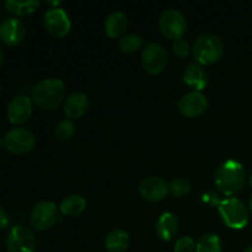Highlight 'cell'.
Segmentation results:
<instances>
[{
  "label": "cell",
  "instance_id": "7a4b0ae2",
  "mask_svg": "<svg viewBox=\"0 0 252 252\" xmlns=\"http://www.w3.org/2000/svg\"><path fill=\"white\" fill-rule=\"evenodd\" d=\"M65 86L59 79L49 78L39 81L32 91L34 103L46 111L56 110L64 100Z\"/></svg>",
  "mask_w": 252,
  "mask_h": 252
},
{
  "label": "cell",
  "instance_id": "4fadbf2b",
  "mask_svg": "<svg viewBox=\"0 0 252 252\" xmlns=\"http://www.w3.org/2000/svg\"><path fill=\"white\" fill-rule=\"evenodd\" d=\"M26 34L24 24L16 17H10L0 24V39L6 46L15 47L21 43Z\"/></svg>",
  "mask_w": 252,
  "mask_h": 252
},
{
  "label": "cell",
  "instance_id": "cb8c5ba5",
  "mask_svg": "<svg viewBox=\"0 0 252 252\" xmlns=\"http://www.w3.org/2000/svg\"><path fill=\"white\" fill-rule=\"evenodd\" d=\"M74 133H75V126L70 120L61 121L54 128V135L59 140H69Z\"/></svg>",
  "mask_w": 252,
  "mask_h": 252
},
{
  "label": "cell",
  "instance_id": "3957f363",
  "mask_svg": "<svg viewBox=\"0 0 252 252\" xmlns=\"http://www.w3.org/2000/svg\"><path fill=\"white\" fill-rule=\"evenodd\" d=\"M224 46L214 33H203L196 39L192 48L193 59L201 65H211L223 57Z\"/></svg>",
  "mask_w": 252,
  "mask_h": 252
},
{
  "label": "cell",
  "instance_id": "e575fe53",
  "mask_svg": "<svg viewBox=\"0 0 252 252\" xmlns=\"http://www.w3.org/2000/svg\"><path fill=\"white\" fill-rule=\"evenodd\" d=\"M0 93H1V85H0Z\"/></svg>",
  "mask_w": 252,
  "mask_h": 252
},
{
  "label": "cell",
  "instance_id": "ac0fdd59",
  "mask_svg": "<svg viewBox=\"0 0 252 252\" xmlns=\"http://www.w3.org/2000/svg\"><path fill=\"white\" fill-rule=\"evenodd\" d=\"M128 29V19L123 12L113 11L105 21V31L110 38H118L126 33Z\"/></svg>",
  "mask_w": 252,
  "mask_h": 252
},
{
  "label": "cell",
  "instance_id": "44dd1931",
  "mask_svg": "<svg viewBox=\"0 0 252 252\" xmlns=\"http://www.w3.org/2000/svg\"><path fill=\"white\" fill-rule=\"evenodd\" d=\"M39 6V1L37 0H26V1H17V0H6L5 1V9L7 12L14 16H29L36 11Z\"/></svg>",
  "mask_w": 252,
  "mask_h": 252
},
{
  "label": "cell",
  "instance_id": "277c9868",
  "mask_svg": "<svg viewBox=\"0 0 252 252\" xmlns=\"http://www.w3.org/2000/svg\"><path fill=\"white\" fill-rule=\"evenodd\" d=\"M219 214L230 229L240 230L244 229L249 223V211L245 204L240 199L231 197L220 202L219 204Z\"/></svg>",
  "mask_w": 252,
  "mask_h": 252
},
{
  "label": "cell",
  "instance_id": "9a60e30c",
  "mask_svg": "<svg viewBox=\"0 0 252 252\" xmlns=\"http://www.w3.org/2000/svg\"><path fill=\"white\" fill-rule=\"evenodd\" d=\"M64 113L68 118L83 117L89 108V98L84 93H74L64 101Z\"/></svg>",
  "mask_w": 252,
  "mask_h": 252
},
{
  "label": "cell",
  "instance_id": "52a82bcc",
  "mask_svg": "<svg viewBox=\"0 0 252 252\" xmlns=\"http://www.w3.org/2000/svg\"><path fill=\"white\" fill-rule=\"evenodd\" d=\"M58 207L51 201H41L31 212V225L39 231L52 228L58 220Z\"/></svg>",
  "mask_w": 252,
  "mask_h": 252
},
{
  "label": "cell",
  "instance_id": "d6a6232c",
  "mask_svg": "<svg viewBox=\"0 0 252 252\" xmlns=\"http://www.w3.org/2000/svg\"><path fill=\"white\" fill-rule=\"evenodd\" d=\"M249 182H250V185H251V187H252V172H251L250 177H249Z\"/></svg>",
  "mask_w": 252,
  "mask_h": 252
},
{
  "label": "cell",
  "instance_id": "1f68e13d",
  "mask_svg": "<svg viewBox=\"0 0 252 252\" xmlns=\"http://www.w3.org/2000/svg\"><path fill=\"white\" fill-rule=\"evenodd\" d=\"M249 207H250V211H251V213H252V197L250 198V203H249Z\"/></svg>",
  "mask_w": 252,
  "mask_h": 252
},
{
  "label": "cell",
  "instance_id": "d4e9b609",
  "mask_svg": "<svg viewBox=\"0 0 252 252\" xmlns=\"http://www.w3.org/2000/svg\"><path fill=\"white\" fill-rule=\"evenodd\" d=\"M169 191L174 194L175 197H182L189 196V193L191 192V185L187 180L185 179H175L172 180L171 184L169 185Z\"/></svg>",
  "mask_w": 252,
  "mask_h": 252
},
{
  "label": "cell",
  "instance_id": "2e32d148",
  "mask_svg": "<svg viewBox=\"0 0 252 252\" xmlns=\"http://www.w3.org/2000/svg\"><path fill=\"white\" fill-rule=\"evenodd\" d=\"M184 81L194 91L201 93L208 85V75L199 64H189L185 70Z\"/></svg>",
  "mask_w": 252,
  "mask_h": 252
},
{
  "label": "cell",
  "instance_id": "7c38bea8",
  "mask_svg": "<svg viewBox=\"0 0 252 252\" xmlns=\"http://www.w3.org/2000/svg\"><path fill=\"white\" fill-rule=\"evenodd\" d=\"M177 107H179L180 113L185 117H198V116L203 115L207 108H208V100L202 93L193 91V93L185 95L179 101Z\"/></svg>",
  "mask_w": 252,
  "mask_h": 252
},
{
  "label": "cell",
  "instance_id": "30bf717a",
  "mask_svg": "<svg viewBox=\"0 0 252 252\" xmlns=\"http://www.w3.org/2000/svg\"><path fill=\"white\" fill-rule=\"evenodd\" d=\"M44 27L54 37H65L71 29V22L66 12L61 7L49 9L44 14Z\"/></svg>",
  "mask_w": 252,
  "mask_h": 252
},
{
  "label": "cell",
  "instance_id": "ffe728a7",
  "mask_svg": "<svg viewBox=\"0 0 252 252\" xmlns=\"http://www.w3.org/2000/svg\"><path fill=\"white\" fill-rule=\"evenodd\" d=\"M86 206H88V203H86V199L83 196H80V194H70V196L65 197L62 201L59 208H61V212L64 216L76 217L85 211Z\"/></svg>",
  "mask_w": 252,
  "mask_h": 252
},
{
  "label": "cell",
  "instance_id": "4316f807",
  "mask_svg": "<svg viewBox=\"0 0 252 252\" xmlns=\"http://www.w3.org/2000/svg\"><path fill=\"white\" fill-rule=\"evenodd\" d=\"M172 51H174L175 56L179 57V58H186L189 54L191 48H189V43L181 38L174 42V44H172Z\"/></svg>",
  "mask_w": 252,
  "mask_h": 252
},
{
  "label": "cell",
  "instance_id": "f1b7e54d",
  "mask_svg": "<svg viewBox=\"0 0 252 252\" xmlns=\"http://www.w3.org/2000/svg\"><path fill=\"white\" fill-rule=\"evenodd\" d=\"M2 62H4V53H2V49L0 48V66H1Z\"/></svg>",
  "mask_w": 252,
  "mask_h": 252
},
{
  "label": "cell",
  "instance_id": "6da1fadb",
  "mask_svg": "<svg viewBox=\"0 0 252 252\" xmlns=\"http://www.w3.org/2000/svg\"><path fill=\"white\" fill-rule=\"evenodd\" d=\"M246 172L243 165L235 160H228L216 172L217 187L225 196H235L245 186Z\"/></svg>",
  "mask_w": 252,
  "mask_h": 252
},
{
  "label": "cell",
  "instance_id": "836d02e7",
  "mask_svg": "<svg viewBox=\"0 0 252 252\" xmlns=\"http://www.w3.org/2000/svg\"><path fill=\"white\" fill-rule=\"evenodd\" d=\"M2 145H4V139H1V138H0V148H1Z\"/></svg>",
  "mask_w": 252,
  "mask_h": 252
},
{
  "label": "cell",
  "instance_id": "8992f818",
  "mask_svg": "<svg viewBox=\"0 0 252 252\" xmlns=\"http://www.w3.org/2000/svg\"><path fill=\"white\" fill-rule=\"evenodd\" d=\"M186 19H185L184 14L180 12L179 10H166V11L162 12L159 19L160 31L169 39H174V41L181 39V37L186 32Z\"/></svg>",
  "mask_w": 252,
  "mask_h": 252
},
{
  "label": "cell",
  "instance_id": "5b68a950",
  "mask_svg": "<svg viewBox=\"0 0 252 252\" xmlns=\"http://www.w3.org/2000/svg\"><path fill=\"white\" fill-rule=\"evenodd\" d=\"M36 145L33 133L26 128H12L5 134L4 148L15 155H24L31 152Z\"/></svg>",
  "mask_w": 252,
  "mask_h": 252
},
{
  "label": "cell",
  "instance_id": "603a6c76",
  "mask_svg": "<svg viewBox=\"0 0 252 252\" xmlns=\"http://www.w3.org/2000/svg\"><path fill=\"white\" fill-rule=\"evenodd\" d=\"M144 44V39L139 34H126L118 42V47L123 53H133V52L140 49Z\"/></svg>",
  "mask_w": 252,
  "mask_h": 252
},
{
  "label": "cell",
  "instance_id": "5bb4252c",
  "mask_svg": "<svg viewBox=\"0 0 252 252\" xmlns=\"http://www.w3.org/2000/svg\"><path fill=\"white\" fill-rule=\"evenodd\" d=\"M167 192H169V185L161 177H148L139 186L140 196L149 202L162 201L167 196Z\"/></svg>",
  "mask_w": 252,
  "mask_h": 252
},
{
  "label": "cell",
  "instance_id": "e0dca14e",
  "mask_svg": "<svg viewBox=\"0 0 252 252\" xmlns=\"http://www.w3.org/2000/svg\"><path fill=\"white\" fill-rule=\"evenodd\" d=\"M179 219L174 213L165 212L157 221V233L164 241H170L179 231Z\"/></svg>",
  "mask_w": 252,
  "mask_h": 252
},
{
  "label": "cell",
  "instance_id": "8fae6325",
  "mask_svg": "<svg viewBox=\"0 0 252 252\" xmlns=\"http://www.w3.org/2000/svg\"><path fill=\"white\" fill-rule=\"evenodd\" d=\"M32 111H33V105L31 98L26 95H17L7 105L6 117L11 125L20 126L29 121Z\"/></svg>",
  "mask_w": 252,
  "mask_h": 252
},
{
  "label": "cell",
  "instance_id": "9c48e42d",
  "mask_svg": "<svg viewBox=\"0 0 252 252\" xmlns=\"http://www.w3.org/2000/svg\"><path fill=\"white\" fill-rule=\"evenodd\" d=\"M142 64L152 75L162 73L167 65V53L164 47L158 43H148L142 52Z\"/></svg>",
  "mask_w": 252,
  "mask_h": 252
},
{
  "label": "cell",
  "instance_id": "4dcf8cb0",
  "mask_svg": "<svg viewBox=\"0 0 252 252\" xmlns=\"http://www.w3.org/2000/svg\"><path fill=\"white\" fill-rule=\"evenodd\" d=\"M244 252H252V245L248 246V248L245 249V251H244Z\"/></svg>",
  "mask_w": 252,
  "mask_h": 252
},
{
  "label": "cell",
  "instance_id": "d6986e66",
  "mask_svg": "<svg viewBox=\"0 0 252 252\" xmlns=\"http://www.w3.org/2000/svg\"><path fill=\"white\" fill-rule=\"evenodd\" d=\"M130 239L127 231L121 230H113L107 234L105 239V246L107 251L110 252H125L129 248Z\"/></svg>",
  "mask_w": 252,
  "mask_h": 252
},
{
  "label": "cell",
  "instance_id": "484cf974",
  "mask_svg": "<svg viewBox=\"0 0 252 252\" xmlns=\"http://www.w3.org/2000/svg\"><path fill=\"white\" fill-rule=\"evenodd\" d=\"M196 243L191 236H182L175 244V252H193L196 250Z\"/></svg>",
  "mask_w": 252,
  "mask_h": 252
},
{
  "label": "cell",
  "instance_id": "ba28073f",
  "mask_svg": "<svg viewBox=\"0 0 252 252\" xmlns=\"http://www.w3.org/2000/svg\"><path fill=\"white\" fill-rule=\"evenodd\" d=\"M37 246L36 238L30 229L22 225L12 226L6 238L9 252H34Z\"/></svg>",
  "mask_w": 252,
  "mask_h": 252
},
{
  "label": "cell",
  "instance_id": "7402d4cb",
  "mask_svg": "<svg viewBox=\"0 0 252 252\" xmlns=\"http://www.w3.org/2000/svg\"><path fill=\"white\" fill-rule=\"evenodd\" d=\"M197 252H221V241L216 234H206L198 240Z\"/></svg>",
  "mask_w": 252,
  "mask_h": 252
},
{
  "label": "cell",
  "instance_id": "83f0119b",
  "mask_svg": "<svg viewBox=\"0 0 252 252\" xmlns=\"http://www.w3.org/2000/svg\"><path fill=\"white\" fill-rule=\"evenodd\" d=\"M10 224V218H9V214L4 211V209L0 207V230H4L9 226Z\"/></svg>",
  "mask_w": 252,
  "mask_h": 252
},
{
  "label": "cell",
  "instance_id": "f546056e",
  "mask_svg": "<svg viewBox=\"0 0 252 252\" xmlns=\"http://www.w3.org/2000/svg\"><path fill=\"white\" fill-rule=\"evenodd\" d=\"M47 4L48 5H57L58 6L59 4H61V1H54V2H51V1H47Z\"/></svg>",
  "mask_w": 252,
  "mask_h": 252
}]
</instances>
